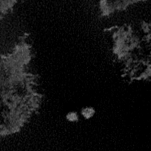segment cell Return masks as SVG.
Instances as JSON below:
<instances>
[{"label":"cell","instance_id":"1","mask_svg":"<svg viewBox=\"0 0 151 151\" xmlns=\"http://www.w3.org/2000/svg\"><path fill=\"white\" fill-rule=\"evenodd\" d=\"M81 113L84 119H88L94 115L95 110L92 107H86L82 109Z\"/></svg>","mask_w":151,"mask_h":151},{"label":"cell","instance_id":"2","mask_svg":"<svg viewBox=\"0 0 151 151\" xmlns=\"http://www.w3.org/2000/svg\"><path fill=\"white\" fill-rule=\"evenodd\" d=\"M66 119L70 122H76L78 120V115L77 112L70 111L66 114Z\"/></svg>","mask_w":151,"mask_h":151}]
</instances>
